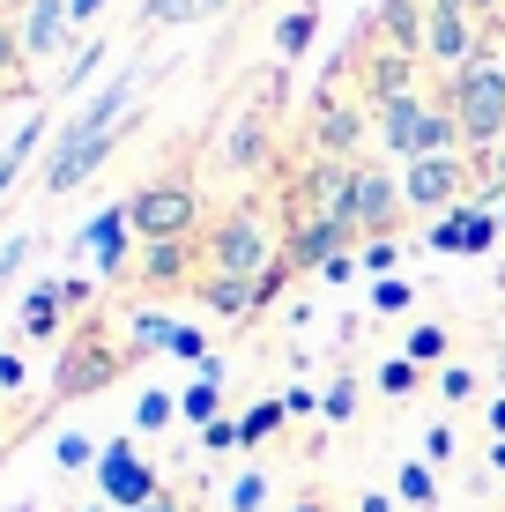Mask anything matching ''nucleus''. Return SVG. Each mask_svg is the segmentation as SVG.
Segmentation results:
<instances>
[{
	"label": "nucleus",
	"instance_id": "1",
	"mask_svg": "<svg viewBox=\"0 0 505 512\" xmlns=\"http://www.w3.org/2000/svg\"><path fill=\"white\" fill-rule=\"evenodd\" d=\"M372 127H379V149L402 156V164H416V156H461L454 104H431V97H416V90L372 104Z\"/></svg>",
	"mask_w": 505,
	"mask_h": 512
},
{
	"label": "nucleus",
	"instance_id": "2",
	"mask_svg": "<svg viewBox=\"0 0 505 512\" xmlns=\"http://www.w3.org/2000/svg\"><path fill=\"white\" fill-rule=\"evenodd\" d=\"M446 104H454V119H461V149L498 156V141H505V60L491 45H483L461 75H446Z\"/></svg>",
	"mask_w": 505,
	"mask_h": 512
},
{
	"label": "nucleus",
	"instance_id": "3",
	"mask_svg": "<svg viewBox=\"0 0 505 512\" xmlns=\"http://www.w3.org/2000/svg\"><path fill=\"white\" fill-rule=\"evenodd\" d=\"M127 216H134V238L142 245H164V238H194L201 223V193L194 179H149L127 193Z\"/></svg>",
	"mask_w": 505,
	"mask_h": 512
},
{
	"label": "nucleus",
	"instance_id": "4",
	"mask_svg": "<svg viewBox=\"0 0 505 512\" xmlns=\"http://www.w3.org/2000/svg\"><path fill=\"white\" fill-rule=\"evenodd\" d=\"M208 275H238V282H260V268L275 260V238L260 223V208H231V216L208 231Z\"/></svg>",
	"mask_w": 505,
	"mask_h": 512
},
{
	"label": "nucleus",
	"instance_id": "5",
	"mask_svg": "<svg viewBox=\"0 0 505 512\" xmlns=\"http://www.w3.org/2000/svg\"><path fill=\"white\" fill-rule=\"evenodd\" d=\"M402 171L387 164H350V193H342V216L357 223V238H394L402 223Z\"/></svg>",
	"mask_w": 505,
	"mask_h": 512
},
{
	"label": "nucleus",
	"instance_id": "6",
	"mask_svg": "<svg viewBox=\"0 0 505 512\" xmlns=\"http://www.w3.org/2000/svg\"><path fill=\"white\" fill-rule=\"evenodd\" d=\"M402 201L416 216H446L468 201V156H416L402 164Z\"/></svg>",
	"mask_w": 505,
	"mask_h": 512
},
{
	"label": "nucleus",
	"instance_id": "7",
	"mask_svg": "<svg viewBox=\"0 0 505 512\" xmlns=\"http://www.w3.org/2000/svg\"><path fill=\"white\" fill-rule=\"evenodd\" d=\"M97 490H104L119 512H149L164 483H156V468L142 461V446H134V438H112V446L97 453Z\"/></svg>",
	"mask_w": 505,
	"mask_h": 512
},
{
	"label": "nucleus",
	"instance_id": "8",
	"mask_svg": "<svg viewBox=\"0 0 505 512\" xmlns=\"http://www.w3.org/2000/svg\"><path fill=\"white\" fill-rule=\"evenodd\" d=\"M127 127H134V119H127ZM127 127L90 134V141H75V149H52V156H45V171H38V186L52 193V201H60V193H82V186H90L104 164H112V149L127 141Z\"/></svg>",
	"mask_w": 505,
	"mask_h": 512
},
{
	"label": "nucleus",
	"instance_id": "9",
	"mask_svg": "<svg viewBox=\"0 0 505 512\" xmlns=\"http://www.w3.org/2000/svg\"><path fill=\"white\" fill-rule=\"evenodd\" d=\"M357 245H364V238H357V223H350V216H305L298 231H290L283 260H290V268H312V275H320L327 260L357 253Z\"/></svg>",
	"mask_w": 505,
	"mask_h": 512
},
{
	"label": "nucleus",
	"instance_id": "10",
	"mask_svg": "<svg viewBox=\"0 0 505 512\" xmlns=\"http://www.w3.org/2000/svg\"><path fill=\"white\" fill-rule=\"evenodd\" d=\"M505 231H498V208L491 201H461V208H446L439 223H431V253H491Z\"/></svg>",
	"mask_w": 505,
	"mask_h": 512
},
{
	"label": "nucleus",
	"instance_id": "11",
	"mask_svg": "<svg viewBox=\"0 0 505 512\" xmlns=\"http://www.w3.org/2000/svg\"><path fill=\"white\" fill-rule=\"evenodd\" d=\"M15 38H23L30 67L60 60V52L75 45V8H67V0H23V23H15Z\"/></svg>",
	"mask_w": 505,
	"mask_h": 512
},
{
	"label": "nucleus",
	"instance_id": "12",
	"mask_svg": "<svg viewBox=\"0 0 505 512\" xmlns=\"http://www.w3.org/2000/svg\"><path fill=\"white\" fill-rule=\"evenodd\" d=\"M82 253L97 260V275H127V260H134V216H127V201H112V208H97L90 223H82Z\"/></svg>",
	"mask_w": 505,
	"mask_h": 512
},
{
	"label": "nucleus",
	"instance_id": "13",
	"mask_svg": "<svg viewBox=\"0 0 505 512\" xmlns=\"http://www.w3.org/2000/svg\"><path fill=\"white\" fill-rule=\"evenodd\" d=\"M119 364H127V357H119L112 342H75V349L60 357V372H52V401H82V394H97V386L112 379Z\"/></svg>",
	"mask_w": 505,
	"mask_h": 512
},
{
	"label": "nucleus",
	"instance_id": "14",
	"mask_svg": "<svg viewBox=\"0 0 505 512\" xmlns=\"http://www.w3.org/2000/svg\"><path fill=\"white\" fill-rule=\"evenodd\" d=\"M476 52H483V23L476 15H439V8L424 15V60H439L446 75H461Z\"/></svg>",
	"mask_w": 505,
	"mask_h": 512
},
{
	"label": "nucleus",
	"instance_id": "15",
	"mask_svg": "<svg viewBox=\"0 0 505 512\" xmlns=\"http://www.w3.org/2000/svg\"><path fill=\"white\" fill-rule=\"evenodd\" d=\"M67 275H45V282H30L23 290V312H15V334H23V342H52V334L67 327Z\"/></svg>",
	"mask_w": 505,
	"mask_h": 512
},
{
	"label": "nucleus",
	"instance_id": "16",
	"mask_svg": "<svg viewBox=\"0 0 505 512\" xmlns=\"http://www.w3.org/2000/svg\"><path fill=\"white\" fill-rule=\"evenodd\" d=\"M364 127H372V112H364V104L320 97V119H312V149H320V156H335V164H350V149L364 141Z\"/></svg>",
	"mask_w": 505,
	"mask_h": 512
},
{
	"label": "nucleus",
	"instance_id": "17",
	"mask_svg": "<svg viewBox=\"0 0 505 512\" xmlns=\"http://www.w3.org/2000/svg\"><path fill=\"white\" fill-rule=\"evenodd\" d=\"M424 0H379L372 8V30H379V45L387 52H409V60H424Z\"/></svg>",
	"mask_w": 505,
	"mask_h": 512
},
{
	"label": "nucleus",
	"instance_id": "18",
	"mask_svg": "<svg viewBox=\"0 0 505 512\" xmlns=\"http://www.w3.org/2000/svg\"><path fill=\"white\" fill-rule=\"evenodd\" d=\"M142 282H149V290H179V282H194V238L142 245Z\"/></svg>",
	"mask_w": 505,
	"mask_h": 512
},
{
	"label": "nucleus",
	"instance_id": "19",
	"mask_svg": "<svg viewBox=\"0 0 505 512\" xmlns=\"http://www.w3.org/2000/svg\"><path fill=\"white\" fill-rule=\"evenodd\" d=\"M194 297L216 312V320H246V312H260V305H253V282H238V275H201Z\"/></svg>",
	"mask_w": 505,
	"mask_h": 512
},
{
	"label": "nucleus",
	"instance_id": "20",
	"mask_svg": "<svg viewBox=\"0 0 505 512\" xmlns=\"http://www.w3.org/2000/svg\"><path fill=\"white\" fill-rule=\"evenodd\" d=\"M312 38H320V0H298V8L275 23V60H283V67H290V60H305Z\"/></svg>",
	"mask_w": 505,
	"mask_h": 512
},
{
	"label": "nucleus",
	"instance_id": "21",
	"mask_svg": "<svg viewBox=\"0 0 505 512\" xmlns=\"http://www.w3.org/2000/svg\"><path fill=\"white\" fill-rule=\"evenodd\" d=\"M45 119H52V112H30L23 127H15V141L0 149V201H8V193H15V179L30 171V156H38V141H45Z\"/></svg>",
	"mask_w": 505,
	"mask_h": 512
},
{
	"label": "nucleus",
	"instance_id": "22",
	"mask_svg": "<svg viewBox=\"0 0 505 512\" xmlns=\"http://www.w3.org/2000/svg\"><path fill=\"white\" fill-rule=\"evenodd\" d=\"M260 156H268V119L246 112L231 134H223V171H260Z\"/></svg>",
	"mask_w": 505,
	"mask_h": 512
},
{
	"label": "nucleus",
	"instance_id": "23",
	"mask_svg": "<svg viewBox=\"0 0 505 512\" xmlns=\"http://www.w3.org/2000/svg\"><path fill=\"white\" fill-rule=\"evenodd\" d=\"M290 423V409H283V394H268V401H253L246 416H238V453H260L275 431Z\"/></svg>",
	"mask_w": 505,
	"mask_h": 512
},
{
	"label": "nucleus",
	"instance_id": "24",
	"mask_svg": "<svg viewBox=\"0 0 505 512\" xmlns=\"http://www.w3.org/2000/svg\"><path fill=\"white\" fill-rule=\"evenodd\" d=\"M409 75H416L409 52H379V60L364 67V90H372V104H387V97H402V90H409Z\"/></svg>",
	"mask_w": 505,
	"mask_h": 512
},
{
	"label": "nucleus",
	"instance_id": "25",
	"mask_svg": "<svg viewBox=\"0 0 505 512\" xmlns=\"http://www.w3.org/2000/svg\"><path fill=\"white\" fill-rule=\"evenodd\" d=\"M179 416L194 423V431L223 423V379H194V386H179Z\"/></svg>",
	"mask_w": 505,
	"mask_h": 512
},
{
	"label": "nucleus",
	"instance_id": "26",
	"mask_svg": "<svg viewBox=\"0 0 505 512\" xmlns=\"http://www.w3.org/2000/svg\"><path fill=\"white\" fill-rule=\"evenodd\" d=\"M394 498H402L409 512H431V505H439V475H431V461H402V475H394Z\"/></svg>",
	"mask_w": 505,
	"mask_h": 512
},
{
	"label": "nucleus",
	"instance_id": "27",
	"mask_svg": "<svg viewBox=\"0 0 505 512\" xmlns=\"http://www.w3.org/2000/svg\"><path fill=\"white\" fill-rule=\"evenodd\" d=\"M223 0H142V30H179V23H201V15H216Z\"/></svg>",
	"mask_w": 505,
	"mask_h": 512
},
{
	"label": "nucleus",
	"instance_id": "28",
	"mask_svg": "<svg viewBox=\"0 0 505 512\" xmlns=\"http://www.w3.org/2000/svg\"><path fill=\"white\" fill-rule=\"evenodd\" d=\"M97 60H104V38H90V45H75V52H67V67H60V75H52V97H75L82 82L97 75Z\"/></svg>",
	"mask_w": 505,
	"mask_h": 512
},
{
	"label": "nucleus",
	"instance_id": "29",
	"mask_svg": "<svg viewBox=\"0 0 505 512\" xmlns=\"http://www.w3.org/2000/svg\"><path fill=\"white\" fill-rule=\"evenodd\" d=\"M446 349H454V334H446L439 320H424V327H409V349H402V357H409V364H439Z\"/></svg>",
	"mask_w": 505,
	"mask_h": 512
},
{
	"label": "nucleus",
	"instance_id": "30",
	"mask_svg": "<svg viewBox=\"0 0 505 512\" xmlns=\"http://www.w3.org/2000/svg\"><path fill=\"white\" fill-rule=\"evenodd\" d=\"M171 416H179V394H164V386H149V394L134 401V431H164Z\"/></svg>",
	"mask_w": 505,
	"mask_h": 512
},
{
	"label": "nucleus",
	"instance_id": "31",
	"mask_svg": "<svg viewBox=\"0 0 505 512\" xmlns=\"http://www.w3.org/2000/svg\"><path fill=\"white\" fill-rule=\"evenodd\" d=\"M171 334H179V320H164V312H134V357H142V349H164V357H171Z\"/></svg>",
	"mask_w": 505,
	"mask_h": 512
},
{
	"label": "nucleus",
	"instance_id": "32",
	"mask_svg": "<svg viewBox=\"0 0 505 512\" xmlns=\"http://www.w3.org/2000/svg\"><path fill=\"white\" fill-rule=\"evenodd\" d=\"M416 386H424V364H409V357H387L379 364V394H394V401H409Z\"/></svg>",
	"mask_w": 505,
	"mask_h": 512
},
{
	"label": "nucleus",
	"instance_id": "33",
	"mask_svg": "<svg viewBox=\"0 0 505 512\" xmlns=\"http://www.w3.org/2000/svg\"><path fill=\"white\" fill-rule=\"evenodd\" d=\"M357 401H364V394H357V379L342 372V379L320 394V416H327V423H350V416H357Z\"/></svg>",
	"mask_w": 505,
	"mask_h": 512
},
{
	"label": "nucleus",
	"instance_id": "34",
	"mask_svg": "<svg viewBox=\"0 0 505 512\" xmlns=\"http://www.w3.org/2000/svg\"><path fill=\"white\" fill-rule=\"evenodd\" d=\"M409 305H416V282H402V275L372 282V312H409Z\"/></svg>",
	"mask_w": 505,
	"mask_h": 512
},
{
	"label": "nucleus",
	"instance_id": "35",
	"mask_svg": "<svg viewBox=\"0 0 505 512\" xmlns=\"http://www.w3.org/2000/svg\"><path fill=\"white\" fill-rule=\"evenodd\" d=\"M394 260H402V245H394V238H364L357 245V268L364 275H394Z\"/></svg>",
	"mask_w": 505,
	"mask_h": 512
},
{
	"label": "nucleus",
	"instance_id": "36",
	"mask_svg": "<svg viewBox=\"0 0 505 512\" xmlns=\"http://www.w3.org/2000/svg\"><path fill=\"white\" fill-rule=\"evenodd\" d=\"M97 453H104V446H90V438H82V431H67L60 446H52V461H60L67 475H75V468H97Z\"/></svg>",
	"mask_w": 505,
	"mask_h": 512
},
{
	"label": "nucleus",
	"instance_id": "37",
	"mask_svg": "<svg viewBox=\"0 0 505 512\" xmlns=\"http://www.w3.org/2000/svg\"><path fill=\"white\" fill-rule=\"evenodd\" d=\"M260 505H268V475L246 468V475L231 483V512H260Z\"/></svg>",
	"mask_w": 505,
	"mask_h": 512
},
{
	"label": "nucleus",
	"instance_id": "38",
	"mask_svg": "<svg viewBox=\"0 0 505 512\" xmlns=\"http://www.w3.org/2000/svg\"><path fill=\"white\" fill-rule=\"evenodd\" d=\"M171 357H179V364H194V372H201V364H208V334L179 320V334H171Z\"/></svg>",
	"mask_w": 505,
	"mask_h": 512
},
{
	"label": "nucleus",
	"instance_id": "39",
	"mask_svg": "<svg viewBox=\"0 0 505 512\" xmlns=\"http://www.w3.org/2000/svg\"><path fill=\"white\" fill-rule=\"evenodd\" d=\"M290 275H298V268H290V260H283V253H275V260H268V268H260V282H253V305H268V297H275V290H283V282H290Z\"/></svg>",
	"mask_w": 505,
	"mask_h": 512
},
{
	"label": "nucleus",
	"instance_id": "40",
	"mask_svg": "<svg viewBox=\"0 0 505 512\" xmlns=\"http://www.w3.org/2000/svg\"><path fill=\"white\" fill-rule=\"evenodd\" d=\"M30 67V52H23V38H15V30H0V82H15Z\"/></svg>",
	"mask_w": 505,
	"mask_h": 512
},
{
	"label": "nucleus",
	"instance_id": "41",
	"mask_svg": "<svg viewBox=\"0 0 505 512\" xmlns=\"http://www.w3.org/2000/svg\"><path fill=\"white\" fill-rule=\"evenodd\" d=\"M439 394H446V401H468V394H476V372H468V364H446V372H439Z\"/></svg>",
	"mask_w": 505,
	"mask_h": 512
},
{
	"label": "nucleus",
	"instance_id": "42",
	"mask_svg": "<svg viewBox=\"0 0 505 512\" xmlns=\"http://www.w3.org/2000/svg\"><path fill=\"white\" fill-rule=\"evenodd\" d=\"M424 461H431V468L454 461V431H446V423H431V431H424Z\"/></svg>",
	"mask_w": 505,
	"mask_h": 512
},
{
	"label": "nucleus",
	"instance_id": "43",
	"mask_svg": "<svg viewBox=\"0 0 505 512\" xmlns=\"http://www.w3.org/2000/svg\"><path fill=\"white\" fill-rule=\"evenodd\" d=\"M201 446H208V453H231V446H238V416L208 423V431H201Z\"/></svg>",
	"mask_w": 505,
	"mask_h": 512
},
{
	"label": "nucleus",
	"instance_id": "44",
	"mask_svg": "<svg viewBox=\"0 0 505 512\" xmlns=\"http://www.w3.org/2000/svg\"><path fill=\"white\" fill-rule=\"evenodd\" d=\"M23 357H15V349H0V394H23Z\"/></svg>",
	"mask_w": 505,
	"mask_h": 512
},
{
	"label": "nucleus",
	"instance_id": "45",
	"mask_svg": "<svg viewBox=\"0 0 505 512\" xmlns=\"http://www.w3.org/2000/svg\"><path fill=\"white\" fill-rule=\"evenodd\" d=\"M23 260H30V238H8V245H0V282L23 268Z\"/></svg>",
	"mask_w": 505,
	"mask_h": 512
},
{
	"label": "nucleus",
	"instance_id": "46",
	"mask_svg": "<svg viewBox=\"0 0 505 512\" xmlns=\"http://www.w3.org/2000/svg\"><path fill=\"white\" fill-rule=\"evenodd\" d=\"M350 275H364L357 253H342V260H327V268H320V282H350Z\"/></svg>",
	"mask_w": 505,
	"mask_h": 512
},
{
	"label": "nucleus",
	"instance_id": "47",
	"mask_svg": "<svg viewBox=\"0 0 505 512\" xmlns=\"http://www.w3.org/2000/svg\"><path fill=\"white\" fill-rule=\"evenodd\" d=\"M67 8H75V30H90L104 8H112V0H67Z\"/></svg>",
	"mask_w": 505,
	"mask_h": 512
},
{
	"label": "nucleus",
	"instance_id": "48",
	"mask_svg": "<svg viewBox=\"0 0 505 512\" xmlns=\"http://www.w3.org/2000/svg\"><path fill=\"white\" fill-rule=\"evenodd\" d=\"M283 409H290V416H312V409H320V394H305V386H290V394H283Z\"/></svg>",
	"mask_w": 505,
	"mask_h": 512
},
{
	"label": "nucleus",
	"instance_id": "49",
	"mask_svg": "<svg viewBox=\"0 0 505 512\" xmlns=\"http://www.w3.org/2000/svg\"><path fill=\"white\" fill-rule=\"evenodd\" d=\"M402 498H387V490H372V498H357V512H394Z\"/></svg>",
	"mask_w": 505,
	"mask_h": 512
},
{
	"label": "nucleus",
	"instance_id": "50",
	"mask_svg": "<svg viewBox=\"0 0 505 512\" xmlns=\"http://www.w3.org/2000/svg\"><path fill=\"white\" fill-rule=\"evenodd\" d=\"M424 8H439V15H476V0H424Z\"/></svg>",
	"mask_w": 505,
	"mask_h": 512
},
{
	"label": "nucleus",
	"instance_id": "51",
	"mask_svg": "<svg viewBox=\"0 0 505 512\" xmlns=\"http://www.w3.org/2000/svg\"><path fill=\"white\" fill-rule=\"evenodd\" d=\"M491 431H498V438H505V394H498V401H491Z\"/></svg>",
	"mask_w": 505,
	"mask_h": 512
},
{
	"label": "nucleus",
	"instance_id": "52",
	"mask_svg": "<svg viewBox=\"0 0 505 512\" xmlns=\"http://www.w3.org/2000/svg\"><path fill=\"white\" fill-rule=\"evenodd\" d=\"M491 179L505 186V141H498V156H491Z\"/></svg>",
	"mask_w": 505,
	"mask_h": 512
},
{
	"label": "nucleus",
	"instance_id": "53",
	"mask_svg": "<svg viewBox=\"0 0 505 512\" xmlns=\"http://www.w3.org/2000/svg\"><path fill=\"white\" fill-rule=\"evenodd\" d=\"M491 468L505 475V438H491Z\"/></svg>",
	"mask_w": 505,
	"mask_h": 512
},
{
	"label": "nucleus",
	"instance_id": "54",
	"mask_svg": "<svg viewBox=\"0 0 505 512\" xmlns=\"http://www.w3.org/2000/svg\"><path fill=\"white\" fill-rule=\"evenodd\" d=\"M290 512H335V505H320V498H305V505H290Z\"/></svg>",
	"mask_w": 505,
	"mask_h": 512
},
{
	"label": "nucleus",
	"instance_id": "55",
	"mask_svg": "<svg viewBox=\"0 0 505 512\" xmlns=\"http://www.w3.org/2000/svg\"><path fill=\"white\" fill-rule=\"evenodd\" d=\"M498 8H505V0H476V15H498Z\"/></svg>",
	"mask_w": 505,
	"mask_h": 512
},
{
	"label": "nucleus",
	"instance_id": "56",
	"mask_svg": "<svg viewBox=\"0 0 505 512\" xmlns=\"http://www.w3.org/2000/svg\"><path fill=\"white\" fill-rule=\"evenodd\" d=\"M149 512H179V505H171V498H156V505H149Z\"/></svg>",
	"mask_w": 505,
	"mask_h": 512
},
{
	"label": "nucleus",
	"instance_id": "57",
	"mask_svg": "<svg viewBox=\"0 0 505 512\" xmlns=\"http://www.w3.org/2000/svg\"><path fill=\"white\" fill-rule=\"evenodd\" d=\"M0 446H8V423H0Z\"/></svg>",
	"mask_w": 505,
	"mask_h": 512
},
{
	"label": "nucleus",
	"instance_id": "58",
	"mask_svg": "<svg viewBox=\"0 0 505 512\" xmlns=\"http://www.w3.org/2000/svg\"><path fill=\"white\" fill-rule=\"evenodd\" d=\"M498 231H505V208H498Z\"/></svg>",
	"mask_w": 505,
	"mask_h": 512
},
{
	"label": "nucleus",
	"instance_id": "59",
	"mask_svg": "<svg viewBox=\"0 0 505 512\" xmlns=\"http://www.w3.org/2000/svg\"><path fill=\"white\" fill-rule=\"evenodd\" d=\"M0 349H8V342H0Z\"/></svg>",
	"mask_w": 505,
	"mask_h": 512
}]
</instances>
